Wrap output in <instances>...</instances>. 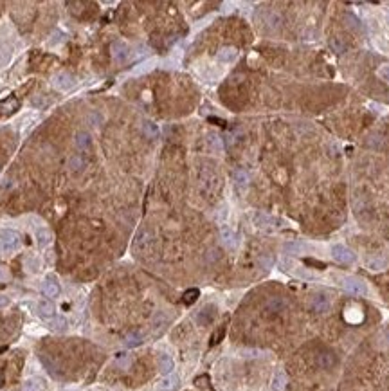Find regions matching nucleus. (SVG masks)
I'll use <instances>...</instances> for the list:
<instances>
[{
    "label": "nucleus",
    "instance_id": "12",
    "mask_svg": "<svg viewBox=\"0 0 389 391\" xmlns=\"http://www.w3.org/2000/svg\"><path fill=\"white\" fill-rule=\"evenodd\" d=\"M220 236H222V240H224L225 245H227V247H231V249L238 245V236H236V233L233 231V229H229V227H222Z\"/></svg>",
    "mask_w": 389,
    "mask_h": 391
},
{
    "label": "nucleus",
    "instance_id": "16",
    "mask_svg": "<svg viewBox=\"0 0 389 391\" xmlns=\"http://www.w3.org/2000/svg\"><path fill=\"white\" fill-rule=\"evenodd\" d=\"M43 388H45V382L41 379H27L22 384L20 391H43Z\"/></svg>",
    "mask_w": 389,
    "mask_h": 391
},
{
    "label": "nucleus",
    "instance_id": "37",
    "mask_svg": "<svg viewBox=\"0 0 389 391\" xmlns=\"http://www.w3.org/2000/svg\"><path fill=\"white\" fill-rule=\"evenodd\" d=\"M261 263H263V267H265V269H271V265H272V256H263V258H261Z\"/></svg>",
    "mask_w": 389,
    "mask_h": 391
},
{
    "label": "nucleus",
    "instance_id": "34",
    "mask_svg": "<svg viewBox=\"0 0 389 391\" xmlns=\"http://www.w3.org/2000/svg\"><path fill=\"white\" fill-rule=\"evenodd\" d=\"M378 76L382 78L386 83H389V63H386V65H382L378 69Z\"/></svg>",
    "mask_w": 389,
    "mask_h": 391
},
{
    "label": "nucleus",
    "instance_id": "21",
    "mask_svg": "<svg viewBox=\"0 0 389 391\" xmlns=\"http://www.w3.org/2000/svg\"><path fill=\"white\" fill-rule=\"evenodd\" d=\"M386 267H388V260L382 258V256L368 260V269H371V271H384Z\"/></svg>",
    "mask_w": 389,
    "mask_h": 391
},
{
    "label": "nucleus",
    "instance_id": "2",
    "mask_svg": "<svg viewBox=\"0 0 389 391\" xmlns=\"http://www.w3.org/2000/svg\"><path fill=\"white\" fill-rule=\"evenodd\" d=\"M331 256H333V260H337L339 263H353L357 260V256L351 249H348L346 245H342V243H337L331 247Z\"/></svg>",
    "mask_w": 389,
    "mask_h": 391
},
{
    "label": "nucleus",
    "instance_id": "23",
    "mask_svg": "<svg viewBox=\"0 0 389 391\" xmlns=\"http://www.w3.org/2000/svg\"><path fill=\"white\" fill-rule=\"evenodd\" d=\"M150 240H152V236L148 235V233H141L139 236H137V240H136V251H146V247H148V243H150Z\"/></svg>",
    "mask_w": 389,
    "mask_h": 391
},
{
    "label": "nucleus",
    "instance_id": "8",
    "mask_svg": "<svg viewBox=\"0 0 389 391\" xmlns=\"http://www.w3.org/2000/svg\"><path fill=\"white\" fill-rule=\"evenodd\" d=\"M112 56L117 63H123V61H126L130 56V47L124 42H114L112 43Z\"/></svg>",
    "mask_w": 389,
    "mask_h": 391
},
{
    "label": "nucleus",
    "instance_id": "38",
    "mask_svg": "<svg viewBox=\"0 0 389 391\" xmlns=\"http://www.w3.org/2000/svg\"><path fill=\"white\" fill-rule=\"evenodd\" d=\"M9 305V297L6 296V294H0V308H4Z\"/></svg>",
    "mask_w": 389,
    "mask_h": 391
},
{
    "label": "nucleus",
    "instance_id": "10",
    "mask_svg": "<svg viewBox=\"0 0 389 391\" xmlns=\"http://www.w3.org/2000/svg\"><path fill=\"white\" fill-rule=\"evenodd\" d=\"M178 384H180V380H178L177 375L170 373L157 384V391H175L178 388Z\"/></svg>",
    "mask_w": 389,
    "mask_h": 391
},
{
    "label": "nucleus",
    "instance_id": "33",
    "mask_svg": "<svg viewBox=\"0 0 389 391\" xmlns=\"http://www.w3.org/2000/svg\"><path fill=\"white\" fill-rule=\"evenodd\" d=\"M65 326H67V323H65L63 317H54L51 321V328H54V330H63Z\"/></svg>",
    "mask_w": 389,
    "mask_h": 391
},
{
    "label": "nucleus",
    "instance_id": "36",
    "mask_svg": "<svg viewBox=\"0 0 389 391\" xmlns=\"http://www.w3.org/2000/svg\"><path fill=\"white\" fill-rule=\"evenodd\" d=\"M116 364H117V366H121V368H126L130 364V361H128V357H124V355H121L117 359V361H116Z\"/></svg>",
    "mask_w": 389,
    "mask_h": 391
},
{
    "label": "nucleus",
    "instance_id": "15",
    "mask_svg": "<svg viewBox=\"0 0 389 391\" xmlns=\"http://www.w3.org/2000/svg\"><path fill=\"white\" fill-rule=\"evenodd\" d=\"M287 382H289V377L285 371H276L274 377H272V390L274 391H283L287 388Z\"/></svg>",
    "mask_w": 389,
    "mask_h": 391
},
{
    "label": "nucleus",
    "instance_id": "6",
    "mask_svg": "<svg viewBox=\"0 0 389 391\" xmlns=\"http://www.w3.org/2000/svg\"><path fill=\"white\" fill-rule=\"evenodd\" d=\"M53 85L59 90H71L76 83H74V78H72L71 74L59 72V74H56V76L53 78Z\"/></svg>",
    "mask_w": 389,
    "mask_h": 391
},
{
    "label": "nucleus",
    "instance_id": "29",
    "mask_svg": "<svg viewBox=\"0 0 389 391\" xmlns=\"http://www.w3.org/2000/svg\"><path fill=\"white\" fill-rule=\"evenodd\" d=\"M281 22H283V18H281V15H279V13H271V15H269V18H267V24L271 25L272 29L279 27V25H281Z\"/></svg>",
    "mask_w": 389,
    "mask_h": 391
},
{
    "label": "nucleus",
    "instance_id": "3",
    "mask_svg": "<svg viewBox=\"0 0 389 391\" xmlns=\"http://www.w3.org/2000/svg\"><path fill=\"white\" fill-rule=\"evenodd\" d=\"M0 243L7 251L17 249L18 245H20V235L17 231H11V229H4V231H0Z\"/></svg>",
    "mask_w": 389,
    "mask_h": 391
},
{
    "label": "nucleus",
    "instance_id": "17",
    "mask_svg": "<svg viewBox=\"0 0 389 391\" xmlns=\"http://www.w3.org/2000/svg\"><path fill=\"white\" fill-rule=\"evenodd\" d=\"M173 368H175V362H173V359H171L170 355H166V353H162V355L159 357V370L162 371V373L170 375L171 371H173Z\"/></svg>",
    "mask_w": 389,
    "mask_h": 391
},
{
    "label": "nucleus",
    "instance_id": "40",
    "mask_svg": "<svg viewBox=\"0 0 389 391\" xmlns=\"http://www.w3.org/2000/svg\"><path fill=\"white\" fill-rule=\"evenodd\" d=\"M6 251H7L6 247H4V245H2V243H0V256L4 254V253H6Z\"/></svg>",
    "mask_w": 389,
    "mask_h": 391
},
{
    "label": "nucleus",
    "instance_id": "24",
    "mask_svg": "<svg viewBox=\"0 0 389 391\" xmlns=\"http://www.w3.org/2000/svg\"><path fill=\"white\" fill-rule=\"evenodd\" d=\"M283 249H285V253H290V254H299V253H303V251L307 249V245L297 243V242H287Z\"/></svg>",
    "mask_w": 389,
    "mask_h": 391
},
{
    "label": "nucleus",
    "instance_id": "30",
    "mask_svg": "<svg viewBox=\"0 0 389 391\" xmlns=\"http://www.w3.org/2000/svg\"><path fill=\"white\" fill-rule=\"evenodd\" d=\"M141 343H142L141 333H130V335H126V339H124V344H126V346H139Z\"/></svg>",
    "mask_w": 389,
    "mask_h": 391
},
{
    "label": "nucleus",
    "instance_id": "18",
    "mask_svg": "<svg viewBox=\"0 0 389 391\" xmlns=\"http://www.w3.org/2000/svg\"><path fill=\"white\" fill-rule=\"evenodd\" d=\"M330 49L333 51L335 54H344V51H346V43H344V40H342L341 36H333V38H330Z\"/></svg>",
    "mask_w": 389,
    "mask_h": 391
},
{
    "label": "nucleus",
    "instance_id": "9",
    "mask_svg": "<svg viewBox=\"0 0 389 391\" xmlns=\"http://www.w3.org/2000/svg\"><path fill=\"white\" fill-rule=\"evenodd\" d=\"M41 291H43V294L47 297H58L61 289H59L58 279L53 278V276H49V278L43 281V285H41Z\"/></svg>",
    "mask_w": 389,
    "mask_h": 391
},
{
    "label": "nucleus",
    "instance_id": "20",
    "mask_svg": "<svg viewBox=\"0 0 389 391\" xmlns=\"http://www.w3.org/2000/svg\"><path fill=\"white\" fill-rule=\"evenodd\" d=\"M234 184H236L238 190H247V186H249L247 173L242 172V170H238V172L234 173Z\"/></svg>",
    "mask_w": 389,
    "mask_h": 391
},
{
    "label": "nucleus",
    "instance_id": "31",
    "mask_svg": "<svg viewBox=\"0 0 389 391\" xmlns=\"http://www.w3.org/2000/svg\"><path fill=\"white\" fill-rule=\"evenodd\" d=\"M9 58H11V49L6 47L4 43H0V65L7 63V61H9Z\"/></svg>",
    "mask_w": 389,
    "mask_h": 391
},
{
    "label": "nucleus",
    "instance_id": "26",
    "mask_svg": "<svg viewBox=\"0 0 389 391\" xmlns=\"http://www.w3.org/2000/svg\"><path fill=\"white\" fill-rule=\"evenodd\" d=\"M18 108V99L17 98H9V99H4L0 103V110H4V112H15Z\"/></svg>",
    "mask_w": 389,
    "mask_h": 391
},
{
    "label": "nucleus",
    "instance_id": "25",
    "mask_svg": "<svg viewBox=\"0 0 389 391\" xmlns=\"http://www.w3.org/2000/svg\"><path fill=\"white\" fill-rule=\"evenodd\" d=\"M198 297H200V291H198V289H189V291L184 292L182 301L186 303V305H193Z\"/></svg>",
    "mask_w": 389,
    "mask_h": 391
},
{
    "label": "nucleus",
    "instance_id": "11",
    "mask_svg": "<svg viewBox=\"0 0 389 391\" xmlns=\"http://www.w3.org/2000/svg\"><path fill=\"white\" fill-rule=\"evenodd\" d=\"M287 308V301L281 299V297H271L269 301L265 303V312L267 314H279Z\"/></svg>",
    "mask_w": 389,
    "mask_h": 391
},
{
    "label": "nucleus",
    "instance_id": "4",
    "mask_svg": "<svg viewBox=\"0 0 389 391\" xmlns=\"http://www.w3.org/2000/svg\"><path fill=\"white\" fill-rule=\"evenodd\" d=\"M315 364H317L321 370H331V368L337 364V355L333 352H328V350L319 352L317 355H315Z\"/></svg>",
    "mask_w": 389,
    "mask_h": 391
},
{
    "label": "nucleus",
    "instance_id": "5",
    "mask_svg": "<svg viewBox=\"0 0 389 391\" xmlns=\"http://www.w3.org/2000/svg\"><path fill=\"white\" fill-rule=\"evenodd\" d=\"M312 310L315 314H326L330 310V299H328V296L323 294V292L315 294L312 297Z\"/></svg>",
    "mask_w": 389,
    "mask_h": 391
},
{
    "label": "nucleus",
    "instance_id": "28",
    "mask_svg": "<svg viewBox=\"0 0 389 391\" xmlns=\"http://www.w3.org/2000/svg\"><path fill=\"white\" fill-rule=\"evenodd\" d=\"M51 231L49 229H43V227H40L38 231H36V240H38V243L40 245H47L49 242H51Z\"/></svg>",
    "mask_w": 389,
    "mask_h": 391
},
{
    "label": "nucleus",
    "instance_id": "32",
    "mask_svg": "<svg viewBox=\"0 0 389 391\" xmlns=\"http://www.w3.org/2000/svg\"><path fill=\"white\" fill-rule=\"evenodd\" d=\"M224 335H225V326H220L218 330L216 332L213 333L211 335V346H214V344H218L222 339H224Z\"/></svg>",
    "mask_w": 389,
    "mask_h": 391
},
{
    "label": "nucleus",
    "instance_id": "22",
    "mask_svg": "<svg viewBox=\"0 0 389 391\" xmlns=\"http://www.w3.org/2000/svg\"><path fill=\"white\" fill-rule=\"evenodd\" d=\"M76 146L79 150H89L90 148V136L87 132H79L76 136Z\"/></svg>",
    "mask_w": 389,
    "mask_h": 391
},
{
    "label": "nucleus",
    "instance_id": "19",
    "mask_svg": "<svg viewBox=\"0 0 389 391\" xmlns=\"http://www.w3.org/2000/svg\"><path fill=\"white\" fill-rule=\"evenodd\" d=\"M142 134H144L148 139H155V137L159 136V128H157V125H154L152 121H144V123H142Z\"/></svg>",
    "mask_w": 389,
    "mask_h": 391
},
{
    "label": "nucleus",
    "instance_id": "7",
    "mask_svg": "<svg viewBox=\"0 0 389 391\" xmlns=\"http://www.w3.org/2000/svg\"><path fill=\"white\" fill-rule=\"evenodd\" d=\"M36 310H38V315H40L41 319H53V317H56L54 305L49 299H40L38 305H36Z\"/></svg>",
    "mask_w": 389,
    "mask_h": 391
},
{
    "label": "nucleus",
    "instance_id": "27",
    "mask_svg": "<svg viewBox=\"0 0 389 391\" xmlns=\"http://www.w3.org/2000/svg\"><path fill=\"white\" fill-rule=\"evenodd\" d=\"M254 222H256V225H258V227H271V225L274 224V220H272L271 216L263 215V213L254 215Z\"/></svg>",
    "mask_w": 389,
    "mask_h": 391
},
{
    "label": "nucleus",
    "instance_id": "13",
    "mask_svg": "<svg viewBox=\"0 0 389 391\" xmlns=\"http://www.w3.org/2000/svg\"><path fill=\"white\" fill-rule=\"evenodd\" d=\"M236 56H238V51L234 47H222L216 54L218 61H222V63H231L233 59H236Z\"/></svg>",
    "mask_w": 389,
    "mask_h": 391
},
{
    "label": "nucleus",
    "instance_id": "14",
    "mask_svg": "<svg viewBox=\"0 0 389 391\" xmlns=\"http://www.w3.org/2000/svg\"><path fill=\"white\" fill-rule=\"evenodd\" d=\"M213 319H214V307H211V305L204 307L200 312H198V315H196V321H198L200 325H209Z\"/></svg>",
    "mask_w": 389,
    "mask_h": 391
},
{
    "label": "nucleus",
    "instance_id": "39",
    "mask_svg": "<svg viewBox=\"0 0 389 391\" xmlns=\"http://www.w3.org/2000/svg\"><path fill=\"white\" fill-rule=\"evenodd\" d=\"M382 337H384V341H386V344H389V328L386 330V332H384Z\"/></svg>",
    "mask_w": 389,
    "mask_h": 391
},
{
    "label": "nucleus",
    "instance_id": "1",
    "mask_svg": "<svg viewBox=\"0 0 389 391\" xmlns=\"http://www.w3.org/2000/svg\"><path fill=\"white\" fill-rule=\"evenodd\" d=\"M342 289L353 296H366L368 294V287L360 278H355V276H348V278L342 279Z\"/></svg>",
    "mask_w": 389,
    "mask_h": 391
},
{
    "label": "nucleus",
    "instance_id": "35",
    "mask_svg": "<svg viewBox=\"0 0 389 391\" xmlns=\"http://www.w3.org/2000/svg\"><path fill=\"white\" fill-rule=\"evenodd\" d=\"M305 263L310 267H315V269H319V271H323V269H326V263H323V261H317V260H312V258H307L305 260Z\"/></svg>",
    "mask_w": 389,
    "mask_h": 391
}]
</instances>
